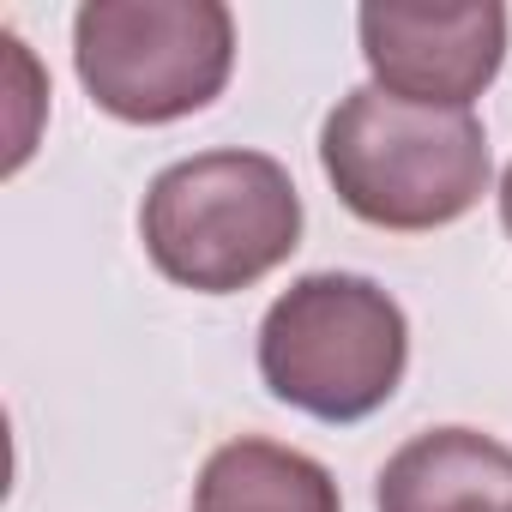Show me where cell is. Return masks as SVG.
<instances>
[{"label": "cell", "instance_id": "cell-7", "mask_svg": "<svg viewBox=\"0 0 512 512\" xmlns=\"http://www.w3.org/2000/svg\"><path fill=\"white\" fill-rule=\"evenodd\" d=\"M193 512H344V500L320 458L241 434L205 458L193 482Z\"/></svg>", "mask_w": 512, "mask_h": 512}, {"label": "cell", "instance_id": "cell-6", "mask_svg": "<svg viewBox=\"0 0 512 512\" xmlns=\"http://www.w3.org/2000/svg\"><path fill=\"white\" fill-rule=\"evenodd\" d=\"M374 512H512V452L476 428H428L386 458Z\"/></svg>", "mask_w": 512, "mask_h": 512}, {"label": "cell", "instance_id": "cell-5", "mask_svg": "<svg viewBox=\"0 0 512 512\" xmlns=\"http://www.w3.org/2000/svg\"><path fill=\"white\" fill-rule=\"evenodd\" d=\"M362 61L380 91L422 109H470L506 61V7H362Z\"/></svg>", "mask_w": 512, "mask_h": 512}, {"label": "cell", "instance_id": "cell-1", "mask_svg": "<svg viewBox=\"0 0 512 512\" xmlns=\"http://www.w3.org/2000/svg\"><path fill=\"white\" fill-rule=\"evenodd\" d=\"M139 235L169 284L235 296L302 247V193L266 151H199L145 187Z\"/></svg>", "mask_w": 512, "mask_h": 512}, {"label": "cell", "instance_id": "cell-4", "mask_svg": "<svg viewBox=\"0 0 512 512\" xmlns=\"http://www.w3.org/2000/svg\"><path fill=\"white\" fill-rule=\"evenodd\" d=\"M73 67L103 115L163 127L223 97L235 19L223 0H91L73 13Z\"/></svg>", "mask_w": 512, "mask_h": 512}, {"label": "cell", "instance_id": "cell-3", "mask_svg": "<svg viewBox=\"0 0 512 512\" xmlns=\"http://www.w3.org/2000/svg\"><path fill=\"white\" fill-rule=\"evenodd\" d=\"M410 368L404 308L356 272L296 278L260 320V380L314 422H368Z\"/></svg>", "mask_w": 512, "mask_h": 512}, {"label": "cell", "instance_id": "cell-2", "mask_svg": "<svg viewBox=\"0 0 512 512\" xmlns=\"http://www.w3.org/2000/svg\"><path fill=\"white\" fill-rule=\"evenodd\" d=\"M320 169L374 229H446L488 193V133L470 109H422L380 85L350 91L320 127Z\"/></svg>", "mask_w": 512, "mask_h": 512}, {"label": "cell", "instance_id": "cell-8", "mask_svg": "<svg viewBox=\"0 0 512 512\" xmlns=\"http://www.w3.org/2000/svg\"><path fill=\"white\" fill-rule=\"evenodd\" d=\"M500 223H506V235H512V163H506V175H500Z\"/></svg>", "mask_w": 512, "mask_h": 512}]
</instances>
